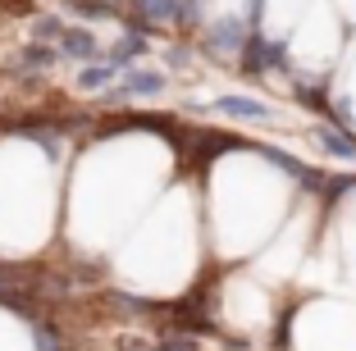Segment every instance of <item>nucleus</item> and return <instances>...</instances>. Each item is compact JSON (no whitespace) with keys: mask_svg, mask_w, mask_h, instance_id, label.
<instances>
[{"mask_svg":"<svg viewBox=\"0 0 356 351\" xmlns=\"http://www.w3.org/2000/svg\"><path fill=\"white\" fill-rule=\"evenodd\" d=\"M215 110H220V114H233V119H270V105L247 101V96H220V101H215Z\"/></svg>","mask_w":356,"mask_h":351,"instance_id":"obj_1","label":"nucleus"},{"mask_svg":"<svg viewBox=\"0 0 356 351\" xmlns=\"http://www.w3.org/2000/svg\"><path fill=\"white\" fill-rule=\"evenodd\" d=\"M64 55H78V60H96V37L87 28H64Z\"/></svg>","mask_w":356,"mask_h":351,"instance_id":"obj_2","label":"nucleus"},{"mask_svg":"<svg viewBox=\"0 0 356 351\" xmlns=\"http://www.w3.org/2000/svg\"><path fill=\"white\" fill-rule=\"evenodd\" d=\"M160 92H165V78H160V73H151V69L133 73V78L119 87V96H160Z\"/></svg>","mask_w":356,"mask_h":351,"instance_id":"obj_3","label":"nucleus"},{"mask_svg":"<svg viewBox=\"0 0 356 351\" xmlns=\"http://www.w3.org/2000/svg\"><path fill=\"white\" fill-rule=\"evenodd\" d=\"M210 42H215V51H238V42H242V28H238V23H215V32H210Z\"/></svg>","mask_w":356,"mask_h":351,"instance_id":"obj_4","label":"nucleus"},{"mask_svg":"<svg viewBox=\"0 0 356 351\" xmlns=\"http://www.w3.org/2000/svg\"><path fill=\"white\" fill-rule=\"evenodd\" d=\"M19 64H23V69H51V64H55V51H46V46H32V51L19 55Z\"/></svg>","mask_w":356,"mask_h":351,"instance_id":"obj_5","label":"nucleus"},{"mask_svg":"<svg viewBox=\"0 0 356 351\" xmlns=\"http://www.w3.org/2000/svg\"><path fill=\"white\" fill-rule=\"evenodd\" d=\"M142 51H147V46H142V37H124V42H119V51L110 55V64H133Z\"/></svg>","mask_w":356,"mask_h":351,"instance_id":"obj_6","label":"nucleus"},{"mask_svg":"<svg viewBox=\"0 0 356 351\" xmlns=\"http://www.w3.org/2000/svg\"><path fill=\"white\" fill-rule=\"evenodd\" d=\"M110 73H115V64H96V69H83V73H78V83L96 92V87H105V78H110Z\"/></svg>","mask_w":356,"mask_h":351,"instance_id":"obj_7","label":"nucleus"},{"mask_svg":"<svg viewBox=\"0 0 356 351\" xmlns=\"http://www.w3.org/2000/svg\"><path fill=\"white\" fill-rule=\"evenodd\" d=\"M178 0H142V10H147V19H169L174 14Z\"/></svg>","mask_w":356,"mask_h":351,"instance_id":"obj_8","label":"nucleus"},{"mask_svg":"<svg viewBox=\"0 0 356 351\" xmlns=\"http://www.w3.org/2000/svg\"><path fill=\"white\" fill-rule=\"evenodd\" d=\"M37 37H46V42H60V37H64V28H60L55 19H42V23H37Z\"/></svg>","mask_w":356,"mask_h":351,"instance_id":"obj_9","label":"nucleus"},{"mask_svg":"<svg viewBox=\"0 0 356 351\" xmlns=\"http://www.w3.org/2000/svg\"><path fill=\"white\" fill-rule=\"evenodd\" d=\"M192 347H197L192 338H169V342H160L156 351H192Z\"/></svg>","mask_w":356,"mask_h":351,"instance_id":"obj_10","label":"nucleus"}]
</instances>
